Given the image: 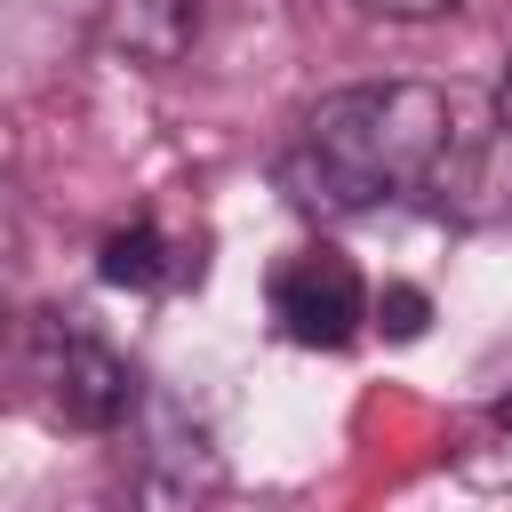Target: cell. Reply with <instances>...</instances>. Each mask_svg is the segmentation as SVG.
<instances>
[{"label": "cell", "instance_id": "cell-1", "mask_svg": "<svg viewBox=\"0 0 512 512\" xmlns=\"http://www.w3.org/2000/svg\"><path fill=\"white\" fill-rule=\"evenodd\" d=\"M448 136H456V112L432 80H360L312 104L296 152L280 160V184L304 216H368L432 184Z\"/></svg>", "mask_w": 512, "mask_h": 512}, {"label": "cell", "instance_id": "cell-2", "mask_svg": "<svg viewBox=\"0 0 512 512\" xmlns=\"http://www.w3.org/2000/svg\"><path fill=\"white\" fill-rule=\"evenodd\" d=\"M32 384H40L48 416L72 424V432H120V424L136 416V400H144L136 376H128V360H120L104 336L72 328V320H48V328H40V344H32Z\"/></svg>", "mask_w": 512, "mask_h": 512}, {"label": "cell", "instance_id": "cell-3", "mask_svg": "<svg viewBox=\"0 0 512 512\" xmlns=\"http://www.w3.org/2000/svg\"><path fill=\"white\" fill-rule=\"evenodd\" d=\"M272 320L288 344H312V352H336L368 328V280L344 248H296L280 272H272Z\"/></svg>", "mask_w": 512, "mask_h": 512}, {"label": "cell", "instance_id": "cell-4", "mask_svg": "<svg viewBox=\"0 0 512 512\" xmlns=\"http://www.w3.org/2000/svg\"><path fill=\"white\" fill-rule=\"evenodd\" d=\"M136 416H144V448H136V496H208L216 480H224V464H216V448H208V432L184 416V408H168V400H136Z\"/></svg>", "mask_w": 512, "mask_h": 512}, {"label": "cell", "instance_id": "cell-5", "mask_svg": "<svg viewBox=\"0 0 512 512\" xmlns=\"http://www.w3.org/2000/svg\"><path fill=\"white\" fill-rule=\"evenodd\" d=\"M208 0H104V40L128 64H184Z\"/></svg>", "mask_w": 512, "mask_h": 512}, {"label": "cell", "instance_id": "cell-6", "mask_svg": "<svg viewBox=\"0 0 512 512\" xmlns=\"http://www.w3.org/2000/svg\"><path fill=\"white\" fill-rule=\"evenodd\" d=\"M184 264H176V248L160 240V224H128V232H112L104 240V280L112 288H168Z\"/></svg>", "mask_w": 512, "mask_h": 512}, {"label": "cell", "instance_id": "cell-7", "mask_svg": "<svg viewBox=\"0 0 512 512\" xmlns=\"http://www.w3.org/2000/svg\"><path fill=\"white\" fill-rule=\"evenodd\" d=\"M456 472H464L472 488H512V400L456 448Z\"/></svg>", "mask_w": 512, "mask_h": 512}, {"label": "cell", "instance_id": "cell-8", "mask_svg": "<svg viewBox=\"0 0 512 512\" xmlns=\"http://www.w3.org/2000/svg\"><path fill=\"white\" fill-rule=\"evenodd\" d=\"M368 312H376V328H392V336H416L432 304H424L416 288H384V296H368Z\"/></svg>", "mask_w": 512, "mask_h": 512}, {"label": "cell", "instance_id": "cell-9", "mask_svg": "<svg viewBox=\"0 0 512 512\" xmlns=\"http://www.w3.org/2000/svg\"><path fill=\"white\" fill-rule=\"evenodd\" d=\"M360 8H376V16H392V24H424V16H448L456 0H360Z\"/></svg>", "mask_w": 512, "mask_h": 512}, {"label": "cell", "instance_id": "cell-10", "mask_svg": "<svg viewBox=\"0 0 512 512\" xmlns=\"http://www.w3.org/2000/svg\"><path fill=\"white\" fill-rule=\"evenodd\" d=\"M496 128H512V56H504V80H496Z\"/></svg>", "mask_w": 512, "mask_h": 512}, {"label": "cell", "instance_id": "cell-11", "mask_svg": "<svg viewBox=\"0 0 512 512\" xmlns=\"http://www.w3.org/2000/svg\"><path fill=\"white\" fill-rule=\"evenodd\" d=\"M8 320H16V304H8V280H0V336H8Z\"/></svg>", "mask_w": 512, "mask_h": 512}]
</instances>
